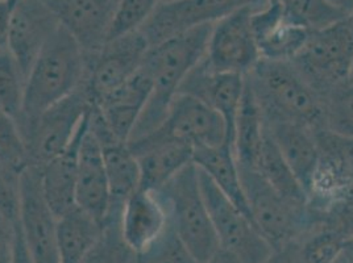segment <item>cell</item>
I'll return each instance as SVG.
<instances>
[{
    "label": "cell",
    "instance_id": "cell-19",
    "mask_svg": "<svg viewBox=\"0 0 353 263\" xmlns=\"http://www.w3.org/2000/svg\"><path fill=\"white\" fill-rule=\"evenodd\" d=\"M75 202L77 207L103 224L110 211L111 192L104 166L103 150L90 131V127L79 147Z\"/></svg>",
    "mask_w": 353,
    "mask_h": 263
},
{
    "label": "cell",
    "instance_id": "cell-45",
    "mask_svg": "<svg viewBox=\"0 0 353 263\" xmlns=\"http://www.w3.org/2000/svg\"><path fill=\"white\" fill-rule=\"evenodd\" d=\"M350 83L353 86V65H352V70H351V74H350Z\"/></svg>",
    "mask_w": 353,
    "mask_h": 263
},
{
    "label": "cell",
    "instance_id": "cell-7",
    "mask_svg": "<svg viewBox=\"0 0 353 263\" xmlns=\"http://www.w3.org/2000/svg\"><path fill=\"white\" fill-rule=\"evenodd\" d=\"M95 103L85 82L65 99L50 105L24 132L27 166L43 167L72 144L94 109Z\"/></svg>",
    "mask_w": 353,
    "mask_h": 263
},
{
    "label": "cell",
    "instance_id": "cell-40",
    "mask_svg": "<svg viewBox=\"0 0 353 263\" xmlns=\"http://www.w3.org/2000/svg\"><path fill=\"white\" fill-rule=\"evenodd\" d=\"M263 263H302L299 241L274 250V253Z\"/></svg>",
    "mask_w": 353,
    "mask_h": 263
},
{
    "label": "cell",
    "instance_id": "cell-20",
    "mask_svg": "<svg viewBox=\"0 0 353 263\" xmlns=\"http://www.w3.org/2000/svg\"><path fill=\"white\" fill-rule=\"evenodd\" d=\"M169 228V216L156 191L139 189L121 209L120 231L125 244L140 253L156 242Z\"/></svg>",
    "mask_w": 353,
    "mask_h": 263
},
{
    "label": "cell",
    "instance_id": "cell-11",
    "mask_svg": "<svg viewBox=\"0 0 353 263\" xmlns=\"http://www.w3.org/2000/svg\"><path fill=\"white\" fill-rule=\"evenodd\" d=\"M33 263H61L57 218L45 200L41 170L27 166L20 178V212L16 221Z\"/></svg>",
    "mask_w": 353,
    "mask_h": 263
},
{
    "label": "cell",
    "instance_id": "cell-5",
    "mask_svg": "<svg viewBox=\"0 0 353 263\" xmlns=\"http://www.w3.org/2000/svg\"><path fill=\"white\" fill-rule=\"evenodd\" d=\"M240 176L250 219L273 250L299 241L323 222L309 203L298 204L281 196L260 171L240 167Z\"/></svg>",
    "mask_w": 353,
    "mask_h": 263
},
{
    "label": "cell",
    "instance_id": "cell-13",
    "mask_svg": "<svg viewBox=\"0 0 353 263\" xmlns=\"http://www.w3.org/2000/svg\"><path fill=\"white\" fill-rule=\"evenodd\" d=\"M149 48L143 33L137 30L107 41L98 53H88L85 85L95 104L141 69Z\"/></svg>",
    "mask_w": 353,
    "mask_h": 263
},
{
    "label": "cell",
    "instance_id": "cell-14",
    "mask_svg": "<svg viewBox=\"0 0 353 263\" xmlns=\"http://www.w3.org/2000/svg\"><path fill=\"white\" fill-rule=\"evenodd\" d=\"M244 86V75L215 72L203 57L188 74L178 94L192 96L218 112L225 124L227 144L234 147L236 117L243 99Z\"/></svg>",
    "mask_w": 353,
    "mask_h": 263
},
{
    "label": "cell",
    "instance_id": "cell-6",
    "mask_svg": "<svg viewBox=\"0 0 353 263\" xmlns=\"http://www.w3.org/2000/svg\"><path fill=\"white\" fill-rule=\"evenodd\" d=\"M290 62L322 99L335 88L350 83L353 65V15L331 27L312 32Z\"/></svg>",
    "mask_w": 353,
    "mask_h": 263
},
{
    "label": "cell",
    "instance_id": "cell-27",
    "mask_svg": "<svg viewBox=\"0 0 353 263\" xmlns=\"http://www.w3.org/2000/svg\"><path fill=\"white\" fill-rule=\"evenodd\" d=\"M111 192V205L123 207L133 192L140 189V167L128 143L111 141L101 145Z\"/></svg>",
    "mask_w": 353,
    "mask_h": 263
},
{
    "label": "cell",
    "instance_id": "cell-23",
    "mask_svg": "<svg viewBox=\"0 0 353 263\" xmlns=\"http://www.w3.org/2000/svg\"><path fill=\"white\" fill-rule=\"evenodd\" d=\"M192 162L199 170L206 173L215 186L237 208L250 218L234 147L228 144L221 147H194Z\"/></svg>",
    "mask_w": 353,
    "mask_h": 263
},
{
    "label": "cell",
    "instance_id": "cell-37",
    "mask_svg": "<svg viewBox=\"0 0 353 263\" xmlns=\"http://www.w3.org/2000/svg\"><path fill=\"white\" fill-rule=\"evenodd\" d=\"M21 171L0 157V213L16 222L20 212Z\"/></svg>",
    "mask_w": 353,
    "mask_h": 263
},
{
    "label": "cell",
    "instance_id": "cell-44",
    "mask_svg": "<svg viewBox=\"0 0 353 263\" xmlns=\"http://www.w3.org/2000/svg\"><path fill=\"white\" fill-rule=\"evenodd\" d=\"M347 15H353V0H328Z\"/></svg>",
    "mask_w": 353,
    "mask_h": 263
},
{
    "label": "cell",
    "instance_id": "cell-31",
    "mask_svg": "<svg viewBox=\"0 0 353 263\" xmlns=\"http://www.w3.org/2000/svg\"><path fill=\"white\" fill-rule=\"evenodd\" d=\"M283 4L288 15L311 33L331 27L351 16L328 0H285Z\"/></svg>",
    "mask_w": 353,
    "mask_h": 263
},
{
    "label": "cell",
    "instance_id": "cell-24",
    "mask_svg": "<svg viewBox=\"0 0 353 263\" xmlns=\"http://www.w3.org/2000/svg\"><path fill=\"white\" fill-rule=\"evenodd\" d=\"M266 136L264 115L250 82L245 86L236 117L234 151L240 167L257 170Z\"/></svg>",
    "mask_w": 353,
    "mask_h": 263
},
{
    "label": "cell",
    "instance_id": "cell-25",
    "mask_svg": "<svg viewBox=\"0 0 353 263\" xmlns=\"http://www.w3.org/2000/svg\"><path fill=\"white\" fill-rule=\"evenodd\" d=\"M194 147L181 143H168L136 154L140 167V189L157 191L182 169L192 163Z\"/></svg>",
    "mask_w": 353,
    "mask_h": 263
},
{
    "label": "cell",
    "instance_id": "cell-38",
    "mask_svg": "<svg viewBox=\"0 0 353 263\" xmlns=\"http://www.w3.org/2000/svg\"><path fill=\"white\" fill-rule=\"evenodd\" d=\"M15 224L0 213V263H14Z\"/></svg>",
    "mask_w": 353,
    "mask_h": 263
},
{
    "label": "cell",
    "instance_id": "cell-18",
    "mask_svg": "<svg viewBox=\"0 0 353 263\" xmlns=\"http://www.w3.org/2000/svg\"><path fill=\"white\" fill-rule=\"evenodd\" d=\"M152 91V79L141 69L121 86L102 96L95 109L114 137L128 143Z\"/></svg>",
    "mask_w": 353,
    "mask_h": 263
},
{
    "label": "cell",
    "instance_id": "cell-42",
    "mask_svg": "<svg viewBox=\"0 0 353 263\" xmlns=\"http://www.w3.org/2000/svg\"><path fill=\"white\" fill-rule=\"evenodd\" d=\"M332 263H353V237L344 240Z\"/></svg>",
    "mask_w": 353,
    "mask_h": 263
},
{
    "label": "cell",
    "instance_id": "cell-15",
    "mask_svg": "<svg viewBox=\"0 0 353 263\" xmlns=\"http://www.w3.org/2000/svg\"><path fill=\"white\" fill-rule=\"evenodd\" d=\"M59 27V19L45 0H21L19 3L11 19L6 48L26 78Z\"/></svg>",
    "mask_w": 353,
    "mask_h": 263
},
{
    "label": "cell",
    "instance_id": "cell-3",
    "mask_svg": "<svg viewBox=\"0 0 353 263\" xmlns=\"http://www.w3.org/2000/svg\"><path fill=\"white\" fill-rule=\"evenodd\" d=\"M265 121H289L323 128V99L290 61L260 59L245 75Z\"/></svg>",
    "mask_w": 353,
    "mask_h": 263
},
{
    "label": "cell",
    "instance_id": "cell-22",
    "mask_svg": "<svg viewBox=\"0 0 353 263\" xmlns=\"http://www.w3.org/2000/svg\"><path fill=\"white\" fill-rule=\"evenodd\" d=\"M265 125L283 160L307 192L319 161L315 131L289 121H265Z\"/></svg>",
    "mask_w": 353,
    "mask_h": 263
},
{
    "label": "cell",
    "instance_id": "cell-10",
    "mask_svg": "<svg viewBox=\"0 0 353 263\" xmlns=\"http://www.w3.org/2000/svg\"><path fill=\"white\" fill-rule=\"evenodd\" d=\"M265 1L266 0H161L140 32L152 48L183 32L215 24L243 7H261Z\"/></svg>",
    "mask_w": 353,
    "mask_h": 263
},
{
    "label": "cell",
    "instance_id": "cell-29",
    "mask_svg": "<svg viewBox=\"0 0 353 263\" xmlns=\"http://www.w3.org/2000/svg\"><path fill=\"white\" fill-rule=\"evenodd\" d=\"M121 209L110 207L101 238L81 263H134L136 253L125 244L120 231Z\"/></svg>",
    "mask_w": 353,
    "mask_h": 263
},
{
    "label": "cell",
    "instance_id": "cell-35",
    "mask_svg": "<svg viewBox=\"0 0 353 263\" xmlns=\"http://www.w3.org/2000/svg\"><path fill=\"white\" fill-rule=\"evenodd\" d=\"M134 263H196L170 227L149 248L136 253Z\"/></svg>",
    "mask_w": 353,
    "mask_h": 263
},
{
    "label": "cell",
    "instance_id": "cell-16",
    "mask_svg": "<svg viewBox=\"0 0 353 263\" xmlns=\"http://www.w3.org/2000/svg\"><path fill=\"white\" fill-rule=\"evenodd\" d=\"M250 23L261 59L292 61L311 34L288 15L283 1L266 0L253 8Z\"/></svg>",
    "mask_w": 353,
    "mask_h": 263
},
{
    "label": "cell",
    "instance_id": "cell-46",
    "mask_svg": "<svg viewBox=\"0 0 353 263\" xmlns=\"http://www.w3.org/2000/svg\"><path fill=\"white\" fill-rule=\"evenodd\" d=\"M273 1H285V0H273Z\"/></svg>",
    "mask_w": 353,
    "mask_h": 263
},
{
    "label": "cell",
    "instance_id": "cell-9",
    "mask_svg": "<svg viewBox=\"0 0 353 263\" xmlns=\"http://www.w3.org/2000/svg\"><path fill=\"white\" fill-rule=\"evenodd\" d=\"M199 186L212 221L219 248L240 263H263L274 250L259 232L253 221L237 208L206 173L198 169Z\"/></svg>",
    "mask_w": 353,
    "mask_h": 263
},
{
    "label": "cell",
    "instance_id": "cell-8",
    "mask_svg": "<svg viewBox=\"0 0 353 263\" xmlns=\"http://www.w3.org/2000/svg\"><path fill=\"white\" fill-rule=\"evenodd\" d=\"M168 143L192 147H221L227 144V129L218 112L192 96L178 94L161 125L128 143L133 154Z\"/></svg>",
    "mask_w": 353,
    "mask_h": 263
},
{
    "label": "cell",
    "instance_id": "cell-36",
    "mask_svg": "<svg viewBox=\"0 0 353 263\" xmlns=\"http://www.w3.org/2000/svg\"><path fill=\"white\" fill-rule=\"evenodd\" d=\"M0 157L19 170L27 167V150L14 117L0 109Z\"/></svg>",
    "mask_w": 353,
    "mask_h": 263
},
{
    "label": "cell",
    "instance_id": "cell-17",
    "mask_svg": "<svg viewBox=\"0 0 353 263\" xmlns=\"http://www.w3.org/2000/svg\"><path fill=\"white\" fill-rule=\"evenodd\" d=\"M81 48L98 53L107 43L108 32L120 0H45Z\"/></svg>",
    "mask_w": 353,
    "mask_h": 263
},
{
    "label": "cell",
    "instance_id": "cell-12",
    "mask_svg": "<svg viewBox=\"0 0 353 263\" xmlns=\"http://www.w3.org/2000/svg\"><path fill=\"white\" fill-rule=\"evenodd\" d=\"M253 8L243 7L212 25L205 59L215 72L245 76L261 59L250 23Z\"/></svg>",
    "mask_w": 353,
    "mask_h": 263
},
{
    "label": "cell",
    "instance_id": "cell-32",
    "mask_svg": "<svg viewBox=\"0 0 353 263\" xmlns=\"http://www.w3.org/2000/svg\"><path fill=\"white\" fill-rule=\"evenodd\" d=\"M323 128L353 140V86L345 83L323 98Z\"/></svg>",
    "mask_w": 353,
    "mask_h": 263
},
{
    "label": "cell",
    "instance_id": "cell-28",
    "mask_svg": "<svg viewBox=\"0 0 353 263\" xmlns=\"http://www.w3.org/2000/svg\"><path fill=\"white\" fill-rule=\"evenodd\" d=\"M257 171H260L265 180L285 199L298 204L309 203L307 192L295 176L293 170L283 160L279 147L274 144L268 131L265 136Z\"/></svg>",
    "mask_w": 353,
    "mask_h": 263
},
{
    "label": "cell",
    "instance_id": "cell-33",
    "mask_svg": "<svg viewBox=\"0 0 353 263\" xmlns=\"http://www.w3.org/2000/svg\"><path fill=\"white\" fill-rule=\"evenodd\" d=\"M347 237L325 222L299 240L302 263H332Z\"/></svg>",
    "mask_w": 353,
    "mask_h": 263
},
{
    "label": "cell",
    "instance_id": "cell-4",
    "mask_svg": "<svg viewBox=\"0 0 353 263\" xmlns=\"http://www.w3.org/2000/svg\"><path fill=\"white\" fill-rule=\"evenodd\" d=\"M156 192L166 208L170 227L195 262H207L221 251L194 162Z\"/></svg>",
    "mask_w": 353,
    "mask_h": 263
},
{
    "label": "cell",
    "instance_id": "cell-21",
    "mask_svg": "<svg viewBox=\"0 0 353 263\" xmlns=\"http://www.w3.org/2000/svg\"><path fill=\"white\" fill-rule=\"evenodd\" d=\"M88 123L90 115L83 121L72 144L40 169L45 200L57 219L77 207L75 191L79 147L88 132Z\"/></svg>",
    "mask_w": 353,
    "mask_h": 263
},
{
    "label": "cell",
    "instance_id": "cell-41",
    "mask_svg": "<svg viewBox=\"0 0 353 263\" xmlns=\"http://www.w3.org/2000/svg\"><path fill=\"white\" fill-rule=\"evenodd\" d=\"M16 227V240H15V255H14V263H33L30 260L28 249L26 246L23 234L20 232V228L15 224Z\"/></svg>",
    "mask_w": 353,
    "mask_h": 263
},
{
    "label": "cell",
    "instance_id": "cell-39",
    "mask_svg": "<svg viewBox=\"0 0 353 263\" xmlns=\"http://www.w3.org/2000/svg\"><path fill=\"white\" fill-rule=\"evenodd\" d=\"M21 0H0V49L6 48L11 19Z\"/></svg>",
    "mask_w": 353,
    "mask_h": 263
},
{
    "label": "cell",
    "instance_id": "cell-30",
    "mask_svg": "<svg viewBox=\"0 0 353 263\" xmlns=\"http://www.w3.org/2000/svg\"><path fill=\"white\" fill-rule=\"evenodd\" d=\"M27 78L7 48L0 49V109L17 123L23 111Z\"/></svg>",
    "mask_w": 353,
    "mask_h": 263
},
{
    "label": "cell",
    "instance_id": "cell-1",
    "mask_svg": "<svg viewBox=\"0 0 353 263\" xmlns=\"http://www.w3.org/2000/svg\"><path fill=\"white\" fill-rule=\"evenodd\" d=\"M212 25L196 27L149 48L143 69L152 79V91L130 141L161 125L182 82L205 57Z\"/></svg>",
    "mask_w": 353,
    "mask_h": 263
},
{
    "label": "cell",
    "instance_id": "cell-2",
    "mask_svg": "<svg viewBox=\"0 0 353 263\" xmlns=\"http://www.w3.org/2000/svg\"><path fill=\"white\" fill-rule=\"evenodd\" d=\"M88 62V53L68 30L59 27L27 76L23 111L17 120L21 134L45 109L82 86Z\"/></svg>",
    "mask_w": 353,
    "mask_h": 263
},
{
    "label": "cell",
    "instance_id": "cell-26",
    "mask_svg": "<svg viewBox=\"0 0 353 263\" xmlns=\"http://www.w3.org/2000/svg\"><path fill=\"white\" fill-rule=\"evenodd\" d=\"M103 224L75 207L57 219V242L61 263H81L95 246Z\"/></svg>",
    "mask_w": 353,
    "mask_h": 263
},
{
    "label": "cell",
    "instance_id": "cell-43",
    "mask_svg": "<svg viewBox=\"0 0 353 263\" xmlns=\"http://www.w3.org/2000/svg\"><path fill=\"white\" fill-rule=\"evenodd\" d=\"M205 263H240L236 260L234 255H231L230 253H225V251H218L211 260H208Z\"/></svg>",
    "mask_w": 353,
    "mask_h": 263
},
{
    "label": "cell",
    "instance_id": "cell-34",
    "mask_svg": "<svg viewBox=\"0 0 353 263\" xmlns=\"http://www.w3.org/2000/svg\"><path fill=\"white\" fill-rule=\"evenodd\" d=\"M161 0H120L107 41L141 30Z\"/></svg>",
    "mask_w": 353,
    "mask_h": 263
}]
</instances>
